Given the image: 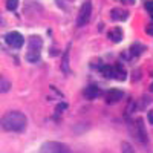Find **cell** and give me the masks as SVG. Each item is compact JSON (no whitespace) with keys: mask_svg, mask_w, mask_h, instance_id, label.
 <instances>
[{"mask_svg":"<svg viewBox=\"0 0 153 153\" xmlns=\"http://www.w3.org/2000/svg\"><path fill=\"white\" fill-rule=\"evenodd\" d=\"M0 126L6 132L22 133V132H25V129L28 126V118H26V115L19 110H11V112H6L2 117Z\"/></svg>","mask_w":153,"mask_h":153,"instance_id":"obj_1","label":"cell"},{"mask_svg":"<svg viewBox=\"0 0 153 153\" xmlns=\"http://www.w3.org/2000/svg\"><path fill=\"white\" fill-rule=\"evenodd\" d=\"M42 48H43V40L40 35H31L29 45H28V54L26 60L29 63H37L42 55Z\"/></svg>","mask_w":153,"mask_h":153,"instance_id":"obj_2","label":"cell"},{"mask_svg":"<svg viewBox=\"0 0 153 153\" xmlns=\"http://www.w3.org/2000/svg\"><path fill=\"white\" fill-rule=\"evenodd\" d=\"M91 17H92V3H91V0H86L81 5L78 17H76V26L78 28L86 26V25L91 22Z\"/></svg>","mask_w":153,"mask_h":153,"instance_id":"obj_3","label":"cell"},{"mask_svg":"<svg viewBox=\"0 0 153 153\" xmlns=\"http://www.w3.org/2000/svg\"><path fill=\"white\" fill-rule=\"evenodd\" d=\"M130 132L133 133V136L138 139L139 143L147 144V132H146V127H144V121L141 118H138L132 123L130 126Z\"/></svg>","mask_w":153,"mask_h":153,"instance_id":"obj_4","label":"cell"},{"mask_svg":"<svg viewBox=\"0 0 153 153\" xmlns=\"http://www.w3.org/2000/svg\"><path fill=\"white\" fill-rule=\"evenodd\" d=\"M40 153H71V149L61 143H55V141H48L42 146Z\"/></svg>","mask_w":153,"mask_h":153,"instance_id":"obj_5","label":"cell"},{"mask_svg":"<svg viewBox=\"0 0 153 153\" xmlns=\"http://www.w3.org/2000/svg\"><path fill=\"white\" fill-rule=\"evenodd\" d=\"M5 42H6V45H9L11 48L19 49V48H22V46H23L25 38H23V35H22L20 32L12 31V32H9V34H6V35H5Z\"/></svg>","mask_w":153,"mask_h":153,"instance_id":"obj_6","label":"cell"},{"mask_svg":"<svg viewBox=\"0 0 153 153\" xmlns=\"http://www.w3.org/2000/svg\"><path fill=\"white\" fill-rule=\"evenodd\" d=\"M123 97H124L123 91H120V89H110V91L106 94V103H107V104L118 103Z\"/></svg>","mask_w":153,"mask_h":153,"instance_id":"obj_7","label":"cell"},{"mask_svg":"<svg viewBox=\"0 0 153 153\" xmlns=\"http://www.w3.org/2000/svg\"><path fill=\"white\" fill-rule=\"evenodd\" d=\"M98 95H100V89H98V86H95V84L87 86L84 91H83V97H84L86 100H95Z\"/></svg>","mask_w":153,"mask_h":153,"instance_id":"obj_8","label":"cell"},{"mask_svg":"<svg viewBox=\"0 0 153 153\" xmlns=\"http://www.w3.org/2000/svg\"><path fill=\"white\" fill-rule=\"evenodd\" d=\"M107 37L110 38L113 43H120V42L123 40V31H121V28H113V29H110L109 34H107Z\"/></svg>","mask_w":153,"mask_h":153,"instance_id":"obj_9","label":"cell"},{"mask_svg":"<svg viewBox=\"0 0 153 153\" xmlns=\"http://www.w3.org/2000/svg\"><path fill=\"white\" fill-rule=\"evenodd\" d=\"M129 17V12H126L123 9H113L112 11V19L113 20H126Z\"/></svg>","mask_w":153,"mask_h":153,"instance_id":"obj_10","label":"cell"},{"mask_svg":"<svg viewBox=\"0 0 153 153\" xmlns=\"http://www.w3.org/2000/svg\"><path fill=\"white\" fill-rule=\"evenodd\" d=\"M5 3H6V8L9 11H16L19 6V0H5Z\"/></svg>","mask_w":153,"mask_h":153,"instance_id":"obj_11","label":"cell"},{"mask_svg":"<svg viewBox=\"0 0 153 153\" xmlns=\"http://www.w3.org/2000/svg\"><path fill=\"white\" fill-rule=\"evenodd\" d=\"M143 51H144V46L139 45V43H136V45L132 46V54H133V55H139V54L143 52Z\"/></svg>","mask_w":153,"mask_h":153,"instance_id":"obj_12","label":"cell"},{"mask_svg":"<svg viewBox=\"0 0 153 153\" xmlns=\"http://www.w3.org/2000/svg\"><path fill=\"white\" fill-rule=\"evenodd\" d=\"M68 60H69V49H68V52L65 54V57H63V65H61V69H63V72H68Z\"/></svg>","mask_w":153,"mask_h":153,"instance_id":"obj_13","label":"cell"},{"mask_svg":"<svg viewBox=\"0 0 153 153\" xmlns=\"http://www.w3.org/2000/svg\"><path fill=\"white\" fill-rule=\"evenodd\" d=\"M146 9H147L149 12H152V14H153V0H149V2L146 3Z\"/></svg>","mask_w":153,"mask_h":153,"instance_id":"obj_14","label":"cell"},{"mask_svg":"<svg viewBox=\"0 0 153 153\" xmlns=\"http://www.w3.org/2000/svg\"><path fill=\"white\" fill-rule=\"evenodd\" d=\"M149 121H150V123L153 124V112H152V110L149 112Z\"/></svg>","mask_w":153,"mask_h":153,"instance_id":"obj_15","label":"cell"},{"mask_svg":"<svg viewBox=\"0 0 153 153\" xmlns=\"http://www.w3.org/2000/svg\"><path fill=\"white\" fill-rule=\"evenodd\" d=\"M147 34H149V35H153V26H149V28H147Z\"/></svg>","mask_w":153,"mask_h":153,"instance_id":"obj_16","label":"cell"},{"mask_svg":"<svg viewBox=\"0 0 153 153\" xmlns=\"http://www.w3.org/2000/svg\"><path fill=\"white\" fill-rule=\"evenodd\" d=\"M123 3H133V0H121Z\"/></svg>","mask_w":153,"mask_h":153,"instance_id":"obj_17","label":"cell"}]
</instances>
